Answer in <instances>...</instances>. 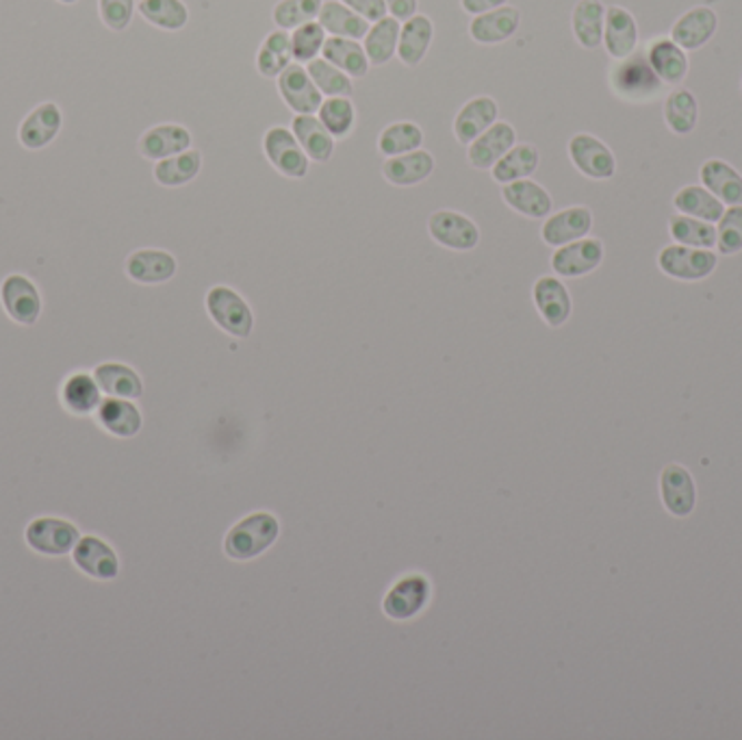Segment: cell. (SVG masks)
Instances as JSON below:
<instances>
[{
  "label": "cell",
  "mask_w": 742,
  "mask_h": 740,
  "mask_svg": "<svg viewBox=\"0 0 742 740\" xmlns=\"http://www.w3.org/2000/svg\"><path fill=\"white\" fill-rule=\"evenodd\" d=\"M604 48L614 61H621L636 52L639 48V22L634 13L625 7H606L604 24Z\"/></svg>",
  "instance_id": "19"
},
{
  "label": "cell",
  "mask_w": 742,
  "mask_h": 740,
  "mask_svg": "<svg viewBox=\"0 0 742 740\" xmlns=\"http://www.w3.org/2000/svg\"><path fill=\"white\" fill-rule=\"evenodd\" d=\"M522 24V11L513 4L497 7L481 16H474L469 22V36L482 46H495L511 40Z\"/></svg>",
  "instance_id": "16"
},
{
  "label": "cell",
  "mask_w": 742,
  "mask_h": 740,
  "mask_svg": "<svg viewBox=\"0 0 742 740\" xmlns=\"http://www.w3.org/2000/svg\"><path fill=\"white\" fill-rule=\"evenodd\" d=\"M207 310L219 328L237 339L250 337L255 328V315L250 305L230 287L218 285L207 294Z\"/></svg>",
  "instance_id": "4"
},
{
  "label": "cell",
  "mask_w": 742,
  "mask_h": 740,
  "mask_svg": "<svg viewBox=\"0 0 742 740\" xmlns=\"http://www.w3.org/2000/svg\"><path fill=\"white\" fill-rule=\"evenodd\" d=\"M317 118L335 139H344L354 131L356 109H354V102L346 96H333L321 102Z\"/></svg>",
  "instance_id": "46"
},
{
  "label": "cell",
  "mask_w": 742,
  "mask_h": 740,
  "mask_svg": "<svg viewBox=\"0 0 742 740\" xmlns=\"http://www.w3.org/2000/svg\"><path fill=\"white\" fill-rule=\"evenodd\" d=\"M532 300L543 322L552 328L565 326L573 310L571 294L565 283L556 276H541L532 287Z\"/></svg>",
  "instance_id": "18"
},
{
  "label": "cell",
  "mask_w": 742,
  "mask_h": 740,
  "mask_svg": "<svg viewBox=\"0 0 742 740\" xmlns=\"http://www.w3.org/2000/svg\"><path fill=\"white\" fill-rule=\"evenodd\" d=\"M606 257L604 241L597 237H584L556 248L552 255V269L561 278H582L593 274Z\"/></svg>",
  "instance_id": "11"
},
{
  "label": "cell",
  "mask_w": 742,
  "mask_h": 740,
  "mask_svg": "<svg viewBox=\"0 0 742 740\" xmlns=\"http://www.w3.org/2000/svg\"><path fill=\"white\" fill-rule=\"evenodd\" d=\"M321 57L337 66L342 72H346L352 79H363L369 72V59L363 48V42L348 40V38H335L328 36L326 45L321 50Z\"/></svg>",
  "instance_id": "39"
},
{
  "label": "cell",
  "mask_w": 742,
  "mask_h": 740,
  "mask_svg": "<svg viewBox=\"0 0 742 740\" xmlns=\"http://www.w3.org/2000/svg\"><path fill=\"white\" fill-rule=\"evenodd\" d=\"M263 150L267 161L287 178H305L308 175L310 159L298 144L291 129L271 127L263 137Z\"/></svg>",
  "instance_id": "8"
},
{
  "label": "cell",
  "mask_w": 742,
  "mask_h": 740,
  "mask_svg": "<svg viewBox=\"0 0 742 740\" xmlns=\"http://www.w3.org/2000/svg\"><path fill=\"white\" fill-rule=\"evenodd\" d=\"M604 24H606V4L602 0H577L571 13V29L575 42L595 50L604 45Z\"/></svg>",
  "instance_id": "30"
},
{
  "label": "cell",
  "mask_w": 742,
  "mask_h": 740,
  "mask_svg": "<svg viewBox=\"0 0 742 740\" xmlns=\"http://www.w3.org/2000/svg\"><path fill=\"white\" fill-rule=\"evenodd\" d=\"M504 4H508V0H461L463 11H467L469 16H481V13L493 11Z\"/></svg>",
  "instance_id": "54"
},
{
  "label": "cell",
  "mask_w": 742,
  "mask_h": 740,
  "mask_svg": "<svg viewBox=\"0 0 742 740\" xmlns=\"http://www.w3.org/2000/svg\"><path fill=\"white\" fill-rule=\"evenodd\" d=\"M27 545L42 556H68L81 541L79 527L61 517H38L24 530Z\"/></svg>",
  "instance_id": "5"
},
{
  "label": "cell",
  "mask_w": 742,
  "mask_h": 740,
  "mask_svg": "<svg viewBox=\"0 0 742 740\" xmlns=\"http://www.w3.org/2000/svg\"><path fill=\"white\" fill-rule=\"evenodd\" d=\"M202 170V155L196 148H189L180 155L161 159L155 164V180L164 187H182L191 182Z\"/></svg>",
  "instance_id": "42"
},
{
  "label": "cell",
  "mask_w": 742,
  "mask_h": 740,
  "mask_svg": "<svg viewBox=\"0 0 742 740\" xmlns=\"http://www.w3.org/2000/svg\"><path fill=\"white\" fill-rule=\"evenodd\" d=\"M719 31V16L712 7H693L682 13L671 27V40L686 52L708 45Z\"/></svg>",
  "instance_id": "17"
},
{
  "label": "cell",
  "mask_w": 742,
  "mask_h": 740,
  "mask_svg": "<svg viewBox=\"0 0 742 740\" xmlns=\"http://www.w3.org/2000/svg\"><path fill=\"white\" fill-rule=\"evenodd\" d=\"M96 420L102 431L120 438H131L144 426L139 406L125 397H107L96 411Z\"/></svg>",
  "instance_id": "28"
},
{
  "label": "cell",
  "mask_w": 742,
  "mask_h": 740,
  "mask_svg": "<svg viewBox=\"0 0 742 740\" xmlns=\"http://www.w3.org/2000/svg\"><path fill=\"white\" fill-rule=\"evenodd\" d=\"M326 38H328V33L324 31V27H321L317 20L306 22L303 27L294 29V31H291L294 61L306 66L308 61L321 57V50H324V45H326Z\"/></svg>",
  "instance_id": "49"
},
{
  "label": "cell",
  "mask_w": 742,
  "mask_h": 740,
  "mask_svg": "<svg viewBox=\"0 0 742 740\" xmlns=\"http://www.w3.org/2000/svg\"><path fill=\"white\" fill-rule=\"evenodd\" d=\"M278 534L280 523L271 513H253L228 530L224 539V550L235 561H250L269 550L276 543Z\"/></svg>",
  "instance_id": "2"
},
{
  "label": "cell",
  "mask_w": 742,
  "mask_h": 740,
  "mask_svg": "<svg viewBox=\"0 0 742 740\" xmlns=\"http://www.w3.org/2000/svg\"><path fill=\"white\" fill-rule=\"evenodd\" d=\"M431 602V582L422 573L404 575L387 593L383 610L394 621H408L417 616Z\"/></svg>",
  "instance_id": "12"
},
{
  "label": "cell",
  "mask_w": 742,
  "mask_h": 740,
  "mask_svg": "<svg viewBox=\"0 0 742 740\" xmlns=\"http://www.w3.org/2000/svg\"><path fill=\"white\" fill-rule=\"evenodd\" d=\"M504 203L530 219H545L554 211V200L550 191L532 178L502 185Z\"/></svg>",
  "instance_id": "20"
},
{
  "label": "cell",
  "mask_w": 742,
  "mask_h": 740,
  "mask_svg": "<svg viewBox=\"0 0 742 740\" xmlns=\"http://www.w3.org/2000/svg\"><path fill=\"white\" fill-rule=\"evenodd\" d=\"M294 63L291 33L276 29L267 33L257 52V70L265 79H278Z\"/></svg>",
  "instance_id": "40"
},
{
  "label": "cell",
  "mask_w": 742,
  "mask_h": 740,
  "mask_svg": "<svg viewBox=\"0 0 742 740\" xmlns=\"http://www.w3.org/2000/svg\"><path fill=\"white\" fill-rule=\"evenodd\" d=\"M280 98L296 116H315L324 102L321 91L313 83L310 75L303 63H291L285 72L276 79Z\"/></svg>",
  "instance_id": "13"
},
{
  "label": "cell",
  "mask_w": 742,
  "mask_h": 740,
  "mask_svg": "<svg viewBox=\"0 0 742 740\" xmlns=\"http://www.w3.org/2000/svg\"><path fill=\"white\" fill-rule=\"evenodd\" d=\"M399 29L402 22L392 16H385L376 22H372L367 36L363 38V48L367 52V59L372 66L380 68L387 66L394 57H397V42H399Z\"/></svg>",
  "instance_id": "38"
},
{
  "label": "cell",
  "mask_w": 742,
  "mask_h": 740,
  "mask_svg": "<svg viewBox=\"0 0 742 740\" xmlns=\"http://www.w3.org/2000/svg\"><path fill=\"white\" fill-rule=\"evenodd\" d=\"M673 207L682 216L703 219L710 224H716L725 214V205L710 194L703 185H684L673 196Z\"/></svg>",
  "instance_id": "37"
},
{
  "label": "cell",
  "mask_w": 742,
  "mask_h": 740,
  "mask_svg": "<svg viewBox=\"0 0 742 740\" xmlns=\"http://www.w3.org/2000/svg\"><path fill=\"white\" fill-rule=\"evenodd\" d=\"M435 172V157L419 148L399 157H392L383 166V175L395 187H413L424 182Z\"/></svg>",
  "instance_id": "32"
},
{
  "label": "cell",
  "mask_w": 742,
  "mask_h": 740,
  "mask_svg": "<svg viewBox=\"0 0 742 740\" xmlns=\"http://www.w3.org/2000/svg\"><path fill=\"white\" fill-rule=\"evenodd\" d=\"M662 116L669 131L684 137L698 129L699 100L691 89L677 88L669 91L662 105Z\"/></svg>",
  "instance_id": "36"
},
{
  "label": "cell",
  "mask_w": 742,
  "mask_h": 740,
  "mask_svg": "<svg viewBox=\"0 0 742 740\" xmlns=\"http://www.w3.org/2000/svg\"><path fill=\"white\" fill-rule=\"evenodd\" d=\"M645 55H647L650 66L654 68L657 79L664 86L677 88L686 81L689 70H691L689 55L682 46L675 45L671 38H655Z\"/></svg>",
  "instance_id": "21"
},
{
  "label": "cell",
  "mask_w": 742,
  "mask_h": 740,
  "mask_svg": "<svg viewBox=\"0 0 742 740\" xmlns=\"http://www.w3.org/2000/svg\"><path fill=\"white\" fill-rule=\"evenodd\" d=\"M61 127H63V114L59 105L42 102L22 120L18 139L27 150H42L50 141H55Z\"/></svg>",
  "instance_id": "22"
},
{
  "label": "cell",
  "mask_w": 742,
  "mask_h": 740,
  "mask_svg": "<svg viewBox=\"0 0 742 740\" xmlns=\"http://www.w3.org/2000/svg\"><path fill=\"white\" fill-rule=\"evenodd\" d=\"M609 79L614 96L627 102H652L664 89V83L657 79L647 55L643 52H634L616 61Z\"/></svg>",
  "instance_id": "1"
},
{
  "label": "cell",
  "mask_w": 742,
  "mask_h": 740,
  "mask_svg": "<svg viewBox=\"0 0 742 740\" xmlns=\"http://www.w3.org/2000/svg\"><path fill=\"white\" fill-rule=\"evenodd\" d=\"M317 22L324 27L328 36L348 38V40H358V42L367 36L372 27V22H367L363 16L352 11L342 0H324Z\"/></svg>",
  "instance_id": "33"
},
{
  "label": "cell",
  "mask_w": 742,
  "mask_h": 740,
  "mask_svg": "<svg viewBox=\"0 0 742 740\" xmlns=\"http://www.w3.org/2000/svg\"><path fill=\"white\" fill-rule=\"evenodd\" d=\"M306 72L310 75L313 83L321 91V96L333 98V96H346L349 98L354 93V83L352 77L342 72L337 66L326 61L324 57H317L306 63Z\"/></svg>",
  "instance_id": "47"
},
{
  "label": "cell",
  "mask_w": 742,
  "mask_h": 740,
  "mask_svg": "<svg viewBox=\"0 0 742 740\" xmlns=\"http://www.w3.org/2000/svg\"><path fill=\"white\" fill-rule=\"evenodd\" d=\"M178 263L175 257L159 248L135 250L127 259V274L139 285H161L175 278Z\"/></svg>",
  "instance_id": "25"
},
{
  "label": "cell",
  "mask_w": 742,
  "mask_h": 740,
  "mask_svg": "<svg viewBox=\"0 0 742 740\" xmlns=\"http://www.w3.org/2000/svg\"><path fill=\"white\" fill-rule=\"evenodd\" d=\"M0 305L16 324L33 326L42 315V294L29 276L9 274L0 285Z\"/></svg>",
  "instance_id": "7"
},
{
  "label": "cell",
  "mask_w": 742,
  "mask_h": 740,
  "mask_svg": "<svg viewBox=\"0 0 742 740\" xmlns=\"http://www.w3.org/2000/svg\"><path fill=\"white\" fill-rule=\"evenodd\" d=\"M568 159L580 175L591 180H611L616 175V157L600 137L577 132L568 139Z\"/></svg>",
  "instance_id": "6"
},
{
  "label": "cell",
  "mask_w": 742,
  "mask_h": 740,
  "mask_svg": "<svg viewBox=\"0 0 742 740\" xmlns=\"http://www.w3.org/2000/svg\"><path fill=\"white\" fill-rule=\"evenodd\" d=\"M72 561L77 569L91 580L109 582L120 575V559L116 550L107 541L93 534L81 536V541L72 550Z\"/></svg>",
  "instance_id": "14"
},
{
  "label": "cell",
  "mask_w": 742,
  "mask_h": 740,
  "mask_svg": "<svg viewBox=\"0 0 742 740\" xmlns=\"http://www.w3.org/2000/svg\"><path fill=\"white\" fill-rule=\"evenodd\" d=\"M431 237L443 248L467 253L481 244V228L472 218L458 211L438 209L428 219Z\"/></svg>",
  "instance_id": "10"
},
{
  "label": "cell",
  "mask_w": 742,
  "mask_h": 740,
  "mask_svg": "<svg viewBox=\"0 0 742 740\" xmlns=\"http://www.w3.org/2000/svg\"><path fill=\"white\" fill-rule=\"evenodd\" d=\"M660 500L669 515L686 520L698 506V484L693 474L680 465L671 463L660 474Z\"/></svg>",
  "instance_id": "9"
},
{
  "label": "cell",
  "mask_w": 742,
  "mask_h": 740,
  "mask_svg": "<svg viewBox=\"0 0 742 740\" xmlns=\"http://www.w3.org/2000/svg\"><path fill=\"white\" fill-rule=\"evenodd\" d=\"M385 4H387L389 16L399 22H406L419 9V0H385Z\"/></svg>",
  "instance_id": "53"
},
{
  "label": "cell",
  "mask_w": 742,
  "mask_h": 740,
  "mask_svg": "<svg viewBox=\"0 0 742 740\" xmlns=\"http://www.w3.org/2000/svg\"><path fill=\"white\" fill-rule=\"evenodd\" d=\"M499 118V105L491 96H476L458 111L454 120V135L461 144H472L482 132L491 129Z\"/></svg>",
  "instance_id": "29"
},
{
  "label": "cell",
  "mask_w": 742,
  "mask_h": 740,
  "mask_svg": "<svg viewBox=\"0 0 742 740\" xmlns=\"http://www.w3.org/2000/svg\"><path fill=\"white\" fill-rule=\"evenodd\" d=\"M657 269L682 283H699L710 278L719 267V253L705 248H691L682 244L664 246L657 255Z\"/></svg>",
  "instance_id": "3"
},
{
  "label": "cell",
  "mask_w": 742,
  "mask_h": 740,
  "mask_svg": "<svg viewBox=\"0 0 742 740\" xmlns=\"http://www.w3.org/2000/svg\"><path fill=\"white\" fill-rule=\"evenodd\" d=\"M324 0H278L271 9V20L276 29L294 31L306 22H313L319 18Z\"/></svg>",
  "instance_id": "48"
},
{
  "label": "cell",
  "mask_w": 742,
  "mask_h": 740,
  "mask_svg": "<svg viewBox=\"0 0 742 740\" xmlns=\"http://www.w3.org/2000/svg\"><path fill=\"white\" fill-rule=\"evenodd\" d=\"M517 144V132L508 122H495L469 144L467 157L476 170H491L513 146Z\"/></svg>",
  "instance_id": "23"
},
{
  "label": "cell",
  "mask_w": 742,
  "mask_h": 740,
  "mask_svg": "<svg viewBox=\"0 0 742 740\" xmlns=\"http://www.w3.org/2000/svg\"><path fill=\"white\" fill-rule=\"evenodd\" d=\"M61 404L75 417H88L102 404V392L88 372L70 374L61 385Z\"/></svg>",
  "instance_id": "31"
},
{
  "label": "cell",
  "mask_w": 742,
  "mask_h": 740,
  "mask_svg": "<svg viewBox=\"0 0 742 740\" xmlns=\"http://www.w3.org/2000/svg\"><path fill=\"white\" fill-rule=\"evenodd\" d=\"M135 9H137L135 0H98V13L102 24L116 33L129 29Z\"/></svg>",
  "instance_id": "51"
},
{
  "label": "cell",
  "mask_w": 742,
  "mask_h": 740,
  "mask_svg": "<svg viewBox=\"0 0 742 740\" xmlns=\"http://www.w3.org/2000/svg\"><path fill=\"white\" fill-rule=\"evenodd\" d=\"M701 185L725 207L742 205V175L723 159H705L699 168Z\"/></svg>",
  "instance_id": "26"
},
{
  "label": "cell",
  "mask_w": 742,
  "mask_h": 740,
  "mask_svg": "<svg viewBox=\"0 0 742 740\" xmlns=\"http://www.w3.org/2000/svg\"><path fill=\"white\" fill-rule=\"evenodd\" d=\"M137 11L161 31H180L189 22V9L182 0H139Z\"/></svg>",
  "instance_id": "44"
},
{
  "label": "cell",
  "mask_w": 742,
  "mask_h": 740,
  "mask_svg": "<svg viewBox=\"0 0 742 740\" xmlns=\"http://www.w3.org/2000/svg\"><path fill=\"white\" fill-rule=\"evenodd\" d=\"M291 132L303 146L306 157L315 164H328L335 155V137L326 131V127L315 116H296L291 122Z\"/></svg>",
  "instance_id": "34"
},
{
  "label": "cell",
  "mask_w": 742,
  "mask_h": 740,
  "mask_svg": "<svg viewBox=\"0 0 742 740\" xmlns=\"http://www.w3.org/2000/svg\"><path fill=\"white\" fill-rule=\"evenodd\" d=\"M541 161V152L534 144H515L493 168V180L499 185L530 178L536 172Z\"/></svg>",
  "instance_id": "41"
},
{
  "label": "cell",
  "mask_w": 742,
  "mask_h": 740,
  "mask_svg": "<svg viewBox=\"0 0 742 740\" xmlns=\"http://www.w3.org/2000/svg\"><path fill=\"white\" fill-rule=\"evenodd\" d=\"M716 253L723 257L742 253V205L725 207V214L716 221Z\"/></svg>",
  "instance_id": "50"
},
{
  "label": "cell",
  "mask_w": 742,
  "mask_h": 740,
  "mask_svg": "<svg viewBox=\"0 0 742 740\" xmlns=\"http://www.w3.org/2000/svg\"><path fill=\"white\" fill-rule=\"evenodd\" d=\"M344 4H348L352 11H356L358 16H363L367 22H376L385 16H389L385 0H342Z\"/></svg>",
  "instance_id": "52"
},
{
  "label": "cell",
  "mask_w": 742,
  "mask_h": 740,
  "mask_svg": "<svg viewBox=\"0 0 742 740\" xmlns=\"http://www.w3.org/2000/svg\"><path fill=\"white\" fill-rule=\"evenodd\" d=\"M424 146V131L415 122H395L378 137V150L385 159L399 157Z\"/></svg>",
  "instance_id": "45"
},
{
  "label": "cell",
  "mask_w": 742,
  "mask_h": 740,
  "mask_svg": "<svg viewBox=\"0 0 742 740\" xmlns=\"http://www.w3.org/2000/svg\"><path fill=\"white\" fill-rule=\"evenodd\" d=\"M191 148V132L180 125H159L144 132L137 150L148 161H161Z\"/></svg>",
  "instance_id": "24"
},
{
  "label": "cell",
  "mask_w": 742,
  "mask_h": 740,
  "mask_svg": "<svg viewBox=\"0 0 742 740\" xmlns=\"http://www.w3.org/2000/svg\"><path fill=\"white\" fill-rule=\"evenodd\" d=\"M57 2H61V4H75V2H79V0H57Z\"/></svg>",
  "instance_id": "55"
},
{
  "label": "cell",
  "mask_w": 742,
  "mask_h": 740,
  "mask_svg": "<svg viewBox=\"0 0 742 740\" xmlns=\"http://www.w3.org/2000/svg\"><path fill=\"white\" fill-rule=\"evenodd\" d=\"M93 378L100 387V392L107 397H125V399H139L144 395V383L141 376L125 363H100L93 369Z\"/></svg>",
  "instance_id": "35"
},
{
  "label": "cell",
  "mask_w": 742,
  "mask_h": 740,
  "mask_svg": "<svg viewBox=\"0 0 742 740\" xmlns=\"http://www.w3.org/2000/svg\"><path fill=\"white\" fill-rule=\"evenodd\" d=\"M435 40V24L428 16L415 13L406 22H402L399 29V42H397V57L404 66L415 68L424 61L431 46Z\"/></svg>",
  "instance_id": "27"
},
{
  "label": "cell",
  "mask_w": 742,
  "mask_h": 740,
  "mask_svg": "<svg viewBox=\"0 0 742 740\" xmlns=\"http://www.w3.org/2000/svg\"><path fill=\"white\" fill-rule=\"evenodd\" d=\"M593 230V211L588 207L575 205L558 214H550L541 228V237L547 246L561 248L571 241L588 237Z\"/></svg>",
  "instance_id": "15"
},
{
  "label": "cell",
  "mask_w": 742,
  "mask_h": 740,
  "mask_svg": "<svg viewBox=\"0 0 742 740\" xmlns=\"http://www.w3.org/2000/svg\"><path fill=\"white\" fill-rule=\"evenodd\" d=\"M669 235L673 244L705 248V250L716 248V224H710L703 219L675 214L669 218Z\"/></svg>",
  "instance_id": "43"
}]
</instances>
